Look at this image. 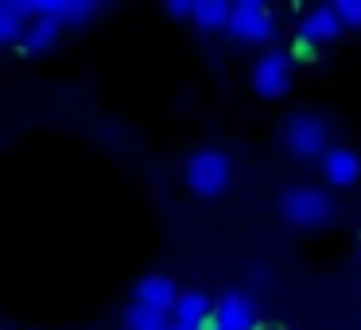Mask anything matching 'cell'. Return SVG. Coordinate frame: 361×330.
Segmentation results:
<instances>
[{"mask_svg":"<svg viewBox=\"0 0 361 330\" xmlns=\"http://www.w3.org/2000/svg\"><path fill=\"white\" fill-rule=\"evenodd\" d=\"M229 183V156L221 148H198L187 159V187L195 195H221Z\"/></svg>","mask_w":361,"mask_h":330,"instance_id":"obj_2","label":"cell"},{"mask_svg":"<svg viewBox=\"0 0 361 330\" xmlns=\"http://www.w3.org/2000/svg\"><path fill=\"white\" fill-rule=\"evenodd\" d=\"M334 12L342 28H361V0H334Z\"/></svg>","mask_w":361,"mask_h":330,"instance_id":"obj_16","label":"cell"},{"mask_svg":"<svg viewBox=\"0 0 361 330\" xmlns=\"http://www.w3.org/2000/svg\"><path fill=\"white\" fill-rule=\"evenodd\" d=\"M90 16H97V0H63L59 24H86Z\"/></svg>","mask_w":361,"mask_h":330,"instance_id":"obj_15","label":"cell"},{"mask_svg":"<svg viewBox=\"0 0 361 330\" xmlns=\"http://www.w3.org/2000/svg\"><path fill=\"white\" fill-rule=\"evenodd\" d=\"M210 326L218 330H252L257 326V311H252V299L241 291H226V295L214 303Z\"/></svg>","mask_w":361,"mask_h":330,"instance_id":"obj_6","label":"cell"},{"mask_svg":"<svg viewBox=\"0 0 361 330\" xmlns=\"http://www.w3.org/2000/svg\"><path fill=\"white\" fill-rule=\"evenodd\" d=\"M59 32H63V24H59V20L39 16V20H27V24H24V32H20V43H24L27 51H47L51 43L59 39Z\"/></svg>","mask_w":361,"mask_h":330,"instance_id":"obj_11","label":"cell"},{"mask_svg":"<svg viewBox=\"0 0 361 330\" xmlns=\"http://www.w3.org/2000/svg\"><path fill=\"white\" fill-rule=\"evenodd\" d=\"M252 86H257V94H264V97H283L288 94V86H291L288 55H280V51L260 55L257 66H252Z\"/></svg>","mask_w":361,"mask_h":330,"instance_id":"obj_5","label":"cell"},{"mask_svg":"<svg viewBox=\"0 0 361 330\" xmlns=\"http://www.w3.org/2000/svg\"><path fill=\"white\" fill-rule=\"evenodd\" d=\"M175 299H179V288H175L171 276L152 272V276H144V280L136 283V299H133V303L148 307V311H159V314H171Z\"/></svg>","mask_w":361,"mask_h":330,"instance_id":"obj_8","label":"cell"},{"mask_svg":"<svg viewBox=\"0 0 361 330\" xmlns=\"http://www.w3.org/2000/svg\"><path fill=\"white\" fill-rule=\"evenodd\" d=\"M210 314H214V303L202 291H179V299L171 307V322L190 326V330H206L210 326Z\"/></svg>","mask_w":361,"mask_h":330,"instance_id":"obj_10","label":"cell"},{"mask_svg":"<svg viewBox=\"0 0 361 330\" xmlns=\"http://www.w3.org/2000/svg\"><path fill=\"white\" fill-rule=\"evenodd\" d=\"M167 330H190V326H179V322H167Z\"/></svg>","mask_w":361,"mask_h":330,"instance_id":"obj_19","label":"cell"},{"mask_svg":"<svg viewBox=\"0 0 361 330\" xmlns=\"http://www.w3.org/2000/svg\"><path fill=\"white\" fill-rule=\"evenodd\" d=\"M171 16H195V0H167Z\"/></svg>","mask_w":361,"mask_h":330,"instance_id":"obj_17","label":"cell"},{"mask_svg":"<svg viewBox=\"0 0 361 330\" xmlns=\"http://www.w3.org/2000/svg\"><path fill=\"white\" fill-rule=\"evenodd\" d=\"M206 330H218V326H206Z\"/></svg>","mask_w":361,"mask_h":330,"instance_id":"obj_20","label":"cell"},{"mask_svg":"<svg viewBox=\"0 0 361 330\" xmlns=\"http://www.w3.org/2000/svg\"><path fill=\"white\" fill-rule=\"evenodd\" d=\"M171 314H159V311H148L140 303H128L125 311V330H167Z\"/></svg>","mask_w":361,"mask_h":330,"instance_id":"obj_14","label":"cell"},{"mask_svg":"<svg viewBox=\"0 0 361 330\" xmlns=\"http://www.w3.org/2000/svg\"><path fill=\"white\" fill-rule=\"evenodd\" d=\"M361 171V159L353 148H342V144H330L322 152V179L334 183V187H350Z\"/></svg>","mask_w":361,"mask_h":330,"instance_id":"obj_9","label":"cell"},{"mask_svg":"<svg viewBox=\"0 0 361 330\" xmlns=\"http://www.w3.org/2000/svg\"><path fill=\"white\" fill-rule=\"evenodd\" d=\"M283 218L291 221V226H322V221L330 218V198L322 195L319 187H291L288 195H283L280 202Z\"/></svg>","mask_w":361,"mask_h":330,"instance_id":"obj_4","label":"cell"},{"mask_svg":"<svg viewBox=\"0 0 361 330\" xmlns=\"http://www.w3.org/2000/svg\"><path fill=\"white\" fill-rule=\"evenodd\" d=\"M283 148L295 159H311L326 152V117L322 113H291L283 121Z\"/></svg>","mask_w":361,"mask_h":330,"instance_id":"obj_1","label":"cell"},{"mask_svg":"<svg viewBox=\"0 0 361 330\" xmlns=\"http://www.w3.org/2000/svg\"><path fill=\"white\" fill-rule=\"evenodd\" d=\"M195 20L202 32H226L229 24V4L226 0H195Z\"/></svg>","mask_w":361,"mask_h":330,"instance_id":"obj_13","label":"cell"},{"mask_svg":"<svg viewBox=\"0 0 361 330\" xmlns=\"http://www.w3.org/2000/svg\"><path fill=\"white\" fill-rule=\"evenodd\" d=\"M272 8L268 4H260V0H237V4H229V24L226 32L233 35V39L241 43H264L272 39Z\"/></svg>","mask_w":361,"mask_h":330,"instance_id":"obj_3","label":"cell"},{"mask_svg":"<svg viewBox=\"0 0 361 330\" xmlns=\"http://www.w3.org/2000/svg\"><path fill=\"white\" fill-rule=\"evenodd\" d=\"M314 51H319L314 43H307V39H295V55H299V59H314Z\"/></svg>","mask_w":361,"mask_h":330,"instance_id":"obj_18","label":"cell"},{"mask_svg":"<svg viewBox=\"0 0 361 330\" xmlns=\"http://www.w3.org/2000/svg\"><path fill=\"white\" fill-rule=\"evenodd\" d=\"M342 35V20H338V12H334V4H319V8H311L303 20H299V28H295V39H307V43H330V39H338Z\"/></svg>","mask_w":361,"mask_h":330,"instance_id":"obj_7","label":"cell"},{"mask_svg":"<svg viewBox=\"0 0 361 330\" xmlns=\"http://www.w3.org/2000/svg\"><path fill=\"white\" fill-rule=\"evenodd\" d=\"M27 24V0H0V43L20 39Z\"/></svg>","mask_w":361,"mask_h":330,"instance_id":"obj_12","label":"cell"}]
</instances>
